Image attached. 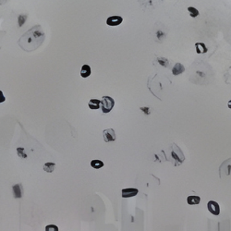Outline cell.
Here are the masks:
<instances>
[{
    "instance_id": "6da1fadb",
    "label": "cell",
    "mask_w": 231,
    "mask_h": 231,
    "mask_svg": "<svg viewBox=\"0 0 231 231\" xmlns=\"http://www.w3.org/2000/svg\"><path fill=\"white\" fill-rule=\"evenodd\" d=\"M45 36V35L42 27L40 25H36L24 34L18 43L23 50L31 52L37 49L43 44Z\"/></svg>"
},
{
    "instance_id": "7a4b0ae2",
    "label": "cell",
    "mask_w": 231,
    "mask_h": 231,
    "mask_svg": "<svg viewBox=\"0 0 231 231\" xmlns=\"http://www.w3.org/2000/svg\"><path fill=\"white\" fill-rule=\"evenodd\" d=\"M115 106L114 99L110 96H104L101 100V108L103 113H109Z\"/></svg>"
},
{
    "instance_id": "3957f363",
    "label": "cell",
    "mask_w": 231,
    "mask_h": 231,
    "mask_svg": "<svg viewBox=\"0 0 231 231\" xmlns=\"http://www.w3.org/2000/svg\"><path fill=\"white\" fill-rule=\"evenodd\" d=\"M171 155L172 157L175 159L176 161V166H179V164H181L183 163V161L185 160L184 154L182 153V151L179 149V146H177V144H173L172 145V152H171Z\"/></svg>"
},
{
    "instance_id": "277c9868",
    "label": "cell",
    "mask_w": 231,
    "mask_h": 231,
    "mask_svg": "<svg viewBox=\"0 0 231 231\" xmlns=\"http://www.w3.org/2000/svg\"><path fill=\"white\" fill-rule=\"evenodd\" d=\"M220 176L223 177H229L231 176V158L225 161L220 167Z\"/></svg>"
},
{
    "instance_id": "5b68a950",
    "label": "cell",
    "mask_w": 231,
    "mask_h": 231,
    "mask_svg": "<svg viewBox=\"0 0 231 231\" xmlns=\"http://www.w3.org/2000/svg\"><path fill=\"white\" fill-rule=\"evenodd\" d=\"M207 209L214 215H218L220 214L219 204L216 202H215V201H209L208 202V204H207Z\"/></svg>"
},
{
    "instance_id": "8992f818",
    "label": "cell",
    "mask_w": 231,
    "mask_h": 231,
    "mask_svg": "<svg viewBox=\"0 0 231 231\" xmlns=\"http://www.w3.org/2000/svg\"><path fill=\"white\" fill-rule=\"evenodd\" d=\"M103 136H104L105 142H106V143L114 142L116 140V133H115V130L113 128L105 129L103 131Z\"/></svg>"
},
{
    "instance_id": "52a82bcc",
    "label": "cell",
    "mask_w": 231,
    "mask_h": 231,
    "mask_svg": "<svg viewBox=\"0 0 231 231\" xmlns=\"http://www.w3.org/2000/svg\"><path fill=\"white\" fill-rule=\"evenodd\" d=\"M123 21V19L122 17L120 16H117V15H115V16H111L109 17L107 20H106V24L108 26H117V25H120Z\"/></svg>"
},
{
    "instance_id": "ba28073f",
    "label": "cell",
    "mask_w": 231,
    "mask_h": 231,
    "mask_svg": "<svg viewBox=\"0 0 231 231\" xmlns=\"http://www.w3.org/2000/svg\"><path fill=\"white\" fill-rule=\"evenodd\" d=\"M138 189L134 188H128V189H123L121 190V195L123 198H130L134 197L138 194Z\"/></svg>"
},
{
    "instance_id": "9c48e42d",
    "label": "cell",
    "mask_w": 231,
    "mask_h": 231,
    "mask_svg": "<svg viewBox=\"0 0 231 231\" xmlns=\"http://www.w3.org/2000/svg\"><path fill=\"white\" fill-rule=\"evenodd\" d=\"M88 106H89L90 109H92V110L99 109L101 107V101L98 100V99H92V100H90Z\"/></svg>"
},
{
    "instance_id": "30bf717a",
    "label": "cell",
    "mask_w": 231,
    "mask_h": 231,
    "mask_svg": "<svg viewBox=\"0 0 231 231\" xmlns=\"http://www.w3.org/2000/svg\"><path fill=\"white\" fill-rule=\"evenodd\" d=\"M185 71V68L183 67V65L182 64H180V63H177L175 66H174V68L172 69V73L174 74V75H179V74H181V73H183Z\"/></svg>"
},
{
    "instance_id": "8fae6325",
    "label": "cell",
    "mask_w": 231,
    "mask_h": 231,
    "mask_svg": "<svg viewBox=\"0 0 231 231\" xmlns=\"http://www.w3.org/2000/svg\"><path fill=\"white\" fill-rule=\"evenodd\" d=\"M92 74V70H91V67L89 65H83L81 70V76L82 78H87Z\"/></svg>"
},
{
    "instance_id": "7c38bea8",
    "label": "cell",
    "mask_w": 231,
    "mask_h": 231,
    "mask_svg": "<svg viewBox=\"0 0 231 231\" xmlns=\"http://www.w3.org/2000/svg\"><path fill=\"white\" fill-rule=\"evenodd\" d=\"M22 192H23V189L20 184H17L13 186V193H14L15 198H18V199L19 198H21Z\"/></svg>"
},
{
    "instance_id": "4fadbf2b",
    "label": "cell",
    "mask_w": 231,
    "mask_h": 231,
    "mask_svg": "<svg viewBox=\"0 0 231 231\" xmlns=\"http://www.w3.org/2000/svg\"><path fill=\"white\" fill-rule=\"evenodd\" d=\"M201 202V198L199 196H189L187 198V203L189 205H196V204H199Z\"/></svg>"
},
{
    "instance_id": "5bb4252c",
    "label": "cell",
    "mask_w": 231,
    "mask_h": 231,
    "mask_svg": "<svg viewBox=\"0 0 231 231\" xmlns=\"http://www.w3.org/2000/svg\"><path fill=\"white\" fill-rule=\"evenodd\" d=\"M195 48L197 54H204L208 51L206 45L204 43H196L195 44Z\"/></svg>"
},
{
    "instance_id": "9a60e30c",
    "label": "cell",
    "mask_w": 231,
    "mask_h": 231,
    "mask_svg": "<svg viewBox=\"0 0 231 231\" xmlns=\"http://www.w3.org/2000/svg\"><path fill=\"white\" fill-rule=\"evenodd\" d=\"M56 168V164L55 163H52V162H48V163H45L44 164V170L45 172H48V173H52Z\"/></svg>"
},
{
    "instance_id": "2e32d148",
    "label": "cell",
    "mask_w": 231,
    "mask_h": 231,
    "mask_svg": "<svg viewBox=\"0 0 231 231\" xmlns=\"http://www.w3.org/2000/svg\"><path fill=\"white\" fill-rule=\"evenodd\" d=\"M91 167L94 169H99L104 167V163L100 160H92L91 162Z\"/></svg>"
},
{
    "instance_id": "e0dca14e",
    "label": "cell",
    "mask_w": 231,
    "mask_h": 231,
    "mask_svg": "<svg viewBox=\"0 0 231 231\" xmlns=\"http://www.w3.org/2000/svg\"><path fill=\"white\" fill-rule=\"evenodd\" d=\"M188 11H189L190 17H192V18H196L198 15H199V10H198L196 8H193V7H189Z\"/></svg>"
},
{
    "instance_id": "ac0fdd59",
    "label": "cell",
    "mask_w": 231,
    "mask_h": 231,
    "mask_svg": "<svg viewBox=\"0 0 231 231\" xmlns=\"http://www.w3.org/2000/svg\"><path fill=\"white\" fill-rule=\"evenodd\" d=\"M158 63L162 66V67H168V60L167 58H163V57H159L157 59Z\"/></svg>"
},
{
    "instance_id": "d6986e66",
    "label": "cell",
    "mask_w": 231,
    "mask_h": 231,
    "mask_svg": "<svg viewBox=\"0 0 231 231\" xmlns=\"http://www.w3.org/2000/svg\"><path fill=\"white\" fill-rule=\"evenodd\" d=\"M17 153H18V155H19L20 157H21V158H26V157H27L26 153H24V149L21 148V147H20V148L17 149Z\"/></svg>"
},
{
    "instance_id": "ffe728a7",
    "label": "cell",
    "mask_w": 231,
    "mask_h": 231,
    "mask_svg": "<svg viewBox=\"0 0 231 231\" xmlns=\"http://www.w3.org/2000/svg\"><path fill=\"white\" fill-rule=\"evenodd\" d=\"M27 16L26 15H20L19 18H18V21H19V25L20 27L23 25V23L25 22V20H26Z\"/></svg>"
},
{
    "instance_id": "44dd1931",
    "label": "cell",
    "mask_w": 231,
    "mask_h": 231,
    "mask_svg": "<svg viewBox=\"0 0 231 231\" xmlns=\"http://www.w3.org/2000/svg\"><path fill=\"white\" fill-rule=\"evenodd\" d=\"M45 230H46V231H49V230L58 231V227H57V226H52V225H50V226H47L45 227Z\"/></svg>"
},
{
    "instance_id": "7402d4cb",
    "label": "cell",
    "mask_w": 231,
    "mask_h": 231,
    "mask_svg": "<svg viewBox=\"0 0 231 231\" xmlns=\"http://www.w3.org/2000/svg\"><path fill=\"white\" fill-rule=\"evenodd\" d=\"M227 106H228V108H230V109H231V100H230V101H228V103H227Z\"/></svg>"
}]
</instances>
